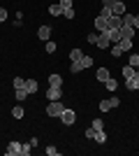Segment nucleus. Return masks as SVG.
<instances>
[{
    "instance_id": "35",
    "label": "nucleus",
    "mask_w": 139,
    "mask_h": 156,
    "mask_svg": "<svg viewBox=\"0 0 139 156\" xmlns=\"http://www.w3.org/2000/svg\"><path fill=\"white\" fill-rule=\"evenodd\" d=\"M109 105H111V110H114V107H118V105H121V98L118 96H111V98H109Z\"/></svg>"
},
{
    "instance_id": "14",
    "label": "nucleus",
    "mask_w": 139,
    "mask_h": 156,
    "mask_svg": "<svg viewBox=\"0 0 139 156\" xmlns=\"http://www.w3.org/2000/svg\"><path fill=\"white\" fill-rule=\"evenodd\" d=\"M93 140H95L98 144H104V142H107V133H104V128H102V130H95Z\"/></svg>"
},
{
    "instance_id": "29",
    "label": "nucleus",
    "mask_w": 139,
    "mask_h": 156,
    "mask_svg": "<svg viewBox=\"0 0 139 156\" xmlns=\"http://www.w3.org/2000/svg\"><path fill=\"white\" fill-rule=\"evenodd\" d=\"M70 70H72L74 75H79V72L84 70V68H81V63H79V61H72V65H70Z\"/></svg>"
},
{
    "instance_id": "16",
    "label": "nucleus",
    "mask_w": 139,
    "mask_h": 156,
    "mask_svg": "<svg viewBox=\"0 0 139 156\" xmlns=\"http://www.w3.org/2000/svg\"><path fill=\"white\" fill-rule=\"evenodd\" d=\"M49 86H60L63 89V77L60 75H49Z\"/></svg>"
},
{
    "instance_id": "37",
    "label": "nucleus",
    "mask_w": 139,
    "mask_h": 156,
    "mask_svg": "<svg viewBox=\"0 0 139 156\" xmlns=\"http://www.w3.org/2000/svg\"><path fill=\"white\" fill-rule=\"evenodd\" d=\"M56 49H58V47H56V42H51V40H49V42H46V54H53Z\"/></svg>"
},
{
    "instance_id": "15",
    "label": "nucleus",
    "mask_w": 139,
    "mask_h": 156,
    "mask_svg": "<svg viewBox=\"0 0 139 156\" xmlns=\"http://www.w3.org/2000/svg\"><path fill=\"white\" fill-rule=\"evenodd\" d=\"M121 26H123V19L116 16V14H111L109 16V28H121Z\"/></svg>"
},
{
    "instance_id": "3",
    "label": "nucleus",
    "mask_w": 139,
    "mask_h": 156,
    "mask_svg": "<svg viewBox=\"0 0 139 156\" xmlns=\"http://www.w3.org/2000/svg\"><path fill=\"white\" fill-rule=\"evenodd\" d=\"M125 89L127 91H139V72H134L130 79H125Z\"/></svg>"
},
{
    "instance_id": "20",
    "label": "nucleus",
    "mask_w": 139,
    "mask_h": 156,
    "mask_svg": "<svg viewBox=\"0 0 139 156\" xmlns=\"http://www.w3.org/2000/svg\"><path fill=\"white\" fill-rule=\"evenodd\" d=\"M30 154H33V144L23 142V144H21V156H30Z\"/></svg>"
},
{
    "instance_id": "10",
    "label": "nucleus",
    "mask_w": 139,
    "mask_h": 156,
    "mask_svg": "<svg viewBox=\"0 0 139 156\" xmlns=\"http://www.w3.org/2000/svg\"><path fill=\"white\" fill-rule=\"evenodd\" d=\"M109 44H111V40L107 37V33H100V37H98V44H95V47H98V49H107Z\"/></svg>"
},
{
    "instance_id": "6",
    "label": "nucleus",
    "mask_w": 139,
    "mask_h": 156,
    "mask_svg": "<svg viewBox=\"0 0 139 156\" xmlns=\"http://www.w3.org/2000/svg\"><path fill=\"white\" fill-rule=\"evenodd\" d=\"M111 14H116V16H123V14H125V2H123V0H114Z\"/></svg>"
},
{
    "instance_id": "30",
    "label": "nucleus",
    "mask_w": 139,
    "mask_h": 156,
    "mask_svg": "<svg viewBox=\"0 0 139 156\" xmlns=\"http://www.w3.org/2000/svg\"><path fill=\"white\" fill-rule=\"evenodd\" d=\"M26 86V79L23 77H14V89H23Z\"/></svg>"
},
{
    "instance_id": "42",
    "label": "nucleus",
    "mask_w": 139,
    "mask_h": 156,
    "mask_svg": "<svg viewBox=\"0 0 139 156\" xmlns=\"http://www.w3.org/2000/svg\"><path fill=\"white\" fill-rule=\"evenodd\" d=\"M132 26H134V30H139V14H134V23Z\"/></svg>"
},
{
    "instance_id": "8",
    "label": "nucleus",
    "mask_w": 139,
    "mask_h": 156,
    "mask_svg": "<svg viewBox=\"0 0 139 156\" xmlns=\"http://www.w3.org/2000/svg\"><path fill=\"white\" fill-rule=\"evenodd\" d=\"M95 30H98V33L109 30V19H104V16H98V19H95Z\"/></svg>"
},
{
    "instance_id": "18",
    "label": "nucleus",
    "mask_w": 139,
    "mask_h": 156,
    "mask_svg": "<svg viewBox=\"0 0 139 156\" xmlns=\"http://www.w3.org/2000/svg\"><path fill=\"white\" fill-rule=\"evenodd\" d=\"M134 72H137V70H134L132 65H123V79H130Z\"/></svg>"
},
{
    "instance_id": "38",
    "label": "nucleus",
    "mask_w": 139,
    "mask_h": 156,
    "mask_svg": "<svg viewBox=\"0 0 139 156\" xmlns=\"http://www.w3.org/2000/svg\"><path fill=\"white\" fill-rule=\"evenodd\" d=\"M63 16H65V19H74V9H72V7L63 9Z\"/></svg>"
},
{
    "instance_id": "7",
    "label": "nucleus",
    "mask_w": 139,
    "mask_h": 156,
    "mask_svg": "<svg viewBox=\"0 0 139 156\" xmlns=\"http://www.w3.org/2000/svg\"><path fill=\"white\" fill-rule=\"evenodd\" d=\"M104 33H107V37L111 40V44L121 42V37H123V35H121V28H109V30H104Z\"/></svg>"
},
{
    "instance_id": "4",
    "label": "nucleus",
    "mask_w": 139,
    "mask_h": 156,
    "mask_svg": "<svg viewBox=\"0 0 139 156\" xmlns=\"http://www.w3.org/2000/svg\"><path fill=\"white\" fill-rule=\"evenodd\" d=\"M5 154L7 156H21V142H16V140L9 142V144H7V149H5Z\"/></svg>"
},
{
    "instance_id": "11",
    "label": "nucleus",
    "mask_w": 139,
    "mask_h": 156,
    "mask_svg": "<svg viewBox=\"0 0 139 156\" xmlns=\"http://www.w3.org/2000/svg\"><path fill=\"white\" fill-rule=\"evenodd\" d=\"M116 44L123 49V54H125V51H132V40H130V37H121V42H116Z\"/></svg>"
},
{
    "instance_id": "9",
    "label": "nucleus",
    "mask_w": 139,
    "mask_h": 156,
    "mask_svg": "<svg viewBox=\"0 0 139 156\" xmlns=\"http://www.w3.org/2000/svg\"><path fill=\"white\" fill-rule=\"evenodd\" d=\"M37 37L44 40V42H49V40H51V26H40L37 28Z\"/></svg>"
},
{
    "instance_id": "1",
    "label": "nucleus",
    "mask_w": 139,
    "mask_h": 156,
    "mask_svg": "<svg viewBox=\"0 0 139 156\" xmlns=\"http://www.w3.org/2000/svg\"><path fill=\"white\" fill-rule=\"evenodd\" d=\"M63 110H65V105L60 103V100H49V107H46V114H49V117H58V119H60Z\"/></svg>"
},
{
    "instance_id": "23",
    "label": "nucleus",
    "mask_w": 139,
    "mask_h": 156,
    "mask_svg": "<svg viewBox=\"0 0 139 156\" xmlns=\"http://www.w3.org/2000/svg\"><path fill=\"white\" fill-rule=\"evenodd\" d=\"M26 89H28V93H35L37 91V82L35 79H26Z\"/></svg>"
},
{
    "instance_id": "41",
    "label": "nucleus",
    "mask_w": 139,
    "mask_h": 156,
    "mask_svg": "<svg viewBox=\"0 0 139 156\" xmlns=\"http://www.w3.org/2000/svg\"><path fill=\"white\" fill-rule=\"evenodd\" d=\"M2 21H7V9L5 7H0V23H2Z\"/></svg>"
},
{
    "instance_id": "34",
    "label": "nucleus",
    "mask_w": 139,
    "mask_h": 156,
    "mask_svg": "<svg viewBox=\"0 0 139 156\" xmlns=\"http://www.w3.org/2000/svg\"><path fill=\"white\" fill-rule=\"evenodd\" d=\"M109 110H111L109 100H100V112H109Z\"/></svg>"
},
{
    "instance_id": "40",
    "label": "nucleus",
    "mask_w": 139,
    "mask_h": 156,
    "mask_svg": "<svg viewBox=\"0 0 139 156\" xmlns=\"http://www.w3.org/2000/svg\"><path fill=\"white\" fill-rule=\"evenodd\" d=\"M60 2V7H63V9H67V7H72V0H58Z\"/></svg>"
},
{
    "instance_id": "21",
    "label": "nucleus",
    "mask_w": 139,
    "mask_h": 156,
    "mask_svg": "<svg viewBox=\"0 0 139 156\" xmlns=\"http://www.w3.org/2000/svg\"><path fill=\"white\" fill-rule=\"evenodd\" d=\"M14 96H16V100H26V98H28V89H26V86H23V89H16Z\"/></svg>"
},
{
    "instance_id": "32",
    "label": "nucleus",
    "mask_w": 139,
    "mask_h": 156,
    "mask_svg": "<svg viewBox=\"0 0 139 156\" xmlns=\"http://www.w3.org/2000/svg\"><path fill=\"white\" fill-rule=\"evenodd\" d=\"M44 154H46V156H58L60 151L56 149V147H51V144H49V147H46V149H44Z\"/></svg>"
},
{
    "instance_id": "24",
    "label": "nucleus",
    "mask_w": 139,
    "mask_h": 156,
    "mask_svg": "<svg viewBox=\"0 0 139 156\" xmlns=\"http://www.w3.org/2000/svg\"><path fill=\"white\" fill-rule=\"evenodd\" d=\"M81 58H84L81 49H72V51H70V61H81Z\"/></svg>"
},
{
    "instance_id": "13",
    "label": "nucleus",
    "mask_w": 139,
    "mask_h": 156,
    "mask_svg": "<svg viewBox=\"0 0 139 156\" xmlns=\"http://www.w3.org/2000/svg\"><path fill=\"white\" fill-rule=\"evenodd\" d=\"M134 33H137V30H134V26H125V23L121 26V35H123V37H130V40H132Z\"/></svg>"
},
{
    "instance_id": "22",
    "label": "nucleus",
    "mask_w": 139,
    "mask_h": 156,
    "mask_svg": "<svg viewBox=\"0 0 139 156\" xmlns=\"http://www.w3.org/2000/svg\"><path fill=\"white\" fill-rule=\"evenodd\" d=\"M121 19H123V23H125V26H132V23H134V14L125 12V14H123V16H121Z\"/></svg>"
},
{
    "instance_id": "2",
    "label": "nucleus",
    "mask_w": 139,
    "mask_h": 156,
    "mask_svg": "<svg viewBox=\"0 0 139 156\" xmlns=\"http://www.w3.org/2000/svg\"><path fill=\"white\" fill-rule=\"evenodd\" d=\"M60 121H63L65 126H72L74 121H77V112L70 110V107H65V110H63V114H60Z\"/></svg>"
},
{
    "instance_id": "28",
    "label": "nucleus",
    "mask_w": 139,
    "mask_h": 156,
    "mask_svg": "<svg viewBox=\"0 0 139 156\" xmlns=\"http://www.w3.org/2000/svg\"><path fill=\"white\" fill-rule=\"evenodd\" d=\"M79 63H81V68L86 70V68H91V65H93V56H84V58H81Z\"/></svg>"
},
{
    "instance_id": "27",
    "label": "nucleus",
    "mask_w": 139,
    "mask_h": 156,
    "mask_svg": "<svg viewBox=\"0 0 139 156\" xmlns=\"http://www.w3.org/2000/svg\"><path fill=\"white\" fill-rule=\"evenodd\" d=\"M93 128H95V130H102V128H104V121H102V119H100V117H95V119H93Z\"/></svg>"
},
{
    "instance_id": "25",
    "label": "nucleus",
    "mask_w": 139,
    "mask_h": 156,
    "mask_svg": "<svg viewBox=\"0 0 139 156\" xmlns=\"http://www.w3.org/2000/svg\"><path fill=\"white\" fill-rule=\"evenodd\" d=\"M127 65H132L134 70H137V68H139V54H132V56L127 58Z\"/></svg>"
},
{
    "instance_id": "12",
    "label": "nucleus",
    "mask_w": 139,
    "mask_h": 156,
    "mask_svg": "<svg viewBox=\"0 0 139 156\" xmlns=\"http://www.w3.org/2000/svg\"><path fill=\"white\" fill-rule=\"evenodd\" d=\"M95 77H98V82H102V84H104L107 79L111 77V72L107 70V68H100V70H98V72H95Z\"/></svg>"
},
{
    "instance_id": "26",
    "label": "nucleus",
    "mask_w": 139,
    "mask_h": 156,
    "mask_svg": "<svg viewBox=\"0 0 139 156\" xmlns=\"http://www.w3.org/2000/svg\"><path fill=\"white\" fill-rule=\"evenodd\" d=\"M104 84H107V89H109V91H116V89H118V82H116L114 77H109Z\"/></svg>"
},
{
    "instance_id": "19",
    "label": "nucleus",
    "mask_w": 139,
    "mask_h": 156,
    "mask_svg": "<svg viewBox=\"0 0 139 156\" xmlns=\"http://www.w3.org/2000/svg\"><path fill=\"white\" fill-rule=\"evenodd\" d=\"M12 114H14V119H23V114H26V110L21 107V105H14V110H12Z\"/></svg>"
},
{
    "instance_id": "39",
    "label": "nucleus",
    "mask_w": 139,
    "mask_h": 156,
    "mask_svg": "<svg viewBox=\"0 0 139 156\" xmlns=\"http://www.w3.org/2000/svg\"><path fill=\"white\" fill-rule=\"evenodd\" d=\"M84 135H86L88 140H93V135H95V128H93V126H91V128H86V133H84Z\"/></svg>"
},
{
    "instance_id": "33",
    "label": "nucleus",
    "mask_w": 139,
    "mask_h": 156,
    "mask_svg": "<svg viewBox=\"0 0 139 156\" xmlns=\"http://www.w3.org/2000/svg\"><path fill=\"white\" fill-rule=\"evenodd\" d=\"M98 37H100V33H88V42H91V44H98Z\"/></svg>"
},
{
    "instance_id": "31",
    "label": "nucleus",
    "mask_w": 139,
    "mask_h": 156,
    "mask_svg": "<svg viewBox=\"0 0 139 156\" xmlns=\"http://www.w3.org/2000/svg\"><path fill=\"white\" fill-rule=\"evenodd\" d=\"M111 56H114V58H118V56H123V49H121L118 44H114V47H111Z\"/></svg>"
},
{
    "instance_id": "5",
    "label": "nucleus",
    "mask_w": 139,
    "mask_h": 156,
    "mask_svg": "<svg viewBox=\"0 0 139 156\" xmlns=\"http://www.w3.org/2000/svg\"><path fill=\"white\" fill-rule=\"evenodd\" d=\"M46 98H49V100H60V98H63V89H60V86H49Z\"/></svg>"
},
{
    "instance_id": "17",
    "label": "nucleus",
    "mask_w": 139,
    "mask_h": 156,
    "mask_svg": "<svg viewBox=\"0 0 139 156\" xmlns=\"http://www.w3.org/2000/svg\"><path fill=\"white\" fill-rule=\"evenodd\" d=\"M49 14H51V16H60V14H63V7H60V2H56V5H49Z\"/></svg>"
},
{
    "instance_id": "36",
    "label": "nucleus",
    "mask_w": 139,
    "mask_h": 156,
    "mask_svg": "<svg viewBox=\"0 0 139 156\" xmlns=\"http://www.w3.org/2000/svg\"><path fill=\"white\" fill-rule=\"evenodd\" d=\"M100 16H104V19H109V16H111V7H102V12H100Z\"/></svg>"
}]
</instances>
